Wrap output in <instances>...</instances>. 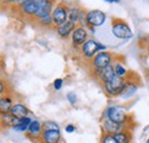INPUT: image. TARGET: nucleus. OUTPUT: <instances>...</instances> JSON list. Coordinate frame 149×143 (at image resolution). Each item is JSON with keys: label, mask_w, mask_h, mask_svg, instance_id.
I'll use <instances>...</instances> for the list:
<instances>
[{"label": "nucleus", "mask_w": 149, "mask_h": 143, "mask_svg": "<svg viewBox=\"0 0 149 143\" xmlns=\"http://www.w3.org/2000/svg\"><path fill=\"white\" fill-rule=\"evenodd\" d=\"M102 118H108L116 124H119L126 128H130L129 125L131 121V116L126 112V110L124 108L119 107V106L108 107L104 110Z\"/></svg>", "instance_id": "nucleus-1"}, {"label": "nucleus", "mask_w": 149, "mask_h": 143, "mask_svg": "<svg viewBox=\"0 0 149 143\" xmlns=\"http://www.w3.org/2000/svg\"><path fill=\"white\" fill-rule=\"evenodd\" d=\"M111 32L113 37L122 40H127L133 37V32L127 22L118 17H113L111 19Z\"/></svg>", "instance_id": "nucleus-2"}, {"label": "nucleus", "mask_w": 149, "mask_h": 143, "mask_svg": "<svg viewBox=\"0 0 149 143\" xmlns=\"http://www.w3.org/2000/svg\"><path fill=\"white\" fill-rule=\"evenodd\" d=\"M113 61H115V55L111 52H107V51L99 52L90 61L91 70H101V69H104V68L109 67L110 64H112Z\"/></svg>", "instance_id": "nucleus-3"}, {"label": "nucleus", "mask_w": 149, "mask_h": 143, "mask_svg": "<svg viewBox=\"0 0 149 143\" xmlns=\"http://www.w3.org/2000/svg\"><path fill=\"white\" fill-rule=\"evenodd\" d=\"M125 81L126 80L124 78H119V77L115 76L110 81L104 83L101 86H102V90L104 92V94L108 97H117V96L120 95L122 90L124 88Z\"/></svg>", "instance_id": "nucleus-4"}, {"label": "nucleus", "mask_w": 149, "mask_h": 143, "mask_svg": "<svg viewBox=\"0 0 149 143\" xmlns=\"http://www.w3.org/2000/svg\"><path fill=\"white\" fill-rule=\"evenodd\" d=\"M68 8L69 6L64 2H57L53 9L52 18H53V28H58L68 21Z\"/></svg>", "instance_id": "nucleus-5"}, {"label": "nucleus", "mask_w": 149, "mask_h": 143, "mask_svg": "<svg viewBox=\"0 0 149 143\" xmlns=\"http://www.w3.org/2000/svg\"><path fill=\"white\" fill-rule=\"evenodd\" d=\"M107 15L104 12L100 9H92L88 10L86 14V26L87 28H99L104 24Z\"/></svg>", "instance_id": "nucleus-6"}, {"label": "nucleus", "mask_w": 149, "mask_h": 143, "mask_svg": "<svg viewBox=\"0 0 149 143\" xmlns=\"http://www.w3.org/2000/svg\"><path fill=\"white\" fill-rule=\"evenodd\" d=\"M38 5V10L33 19L39 21L41 18L52 15L53 9L56 5V0H36Z\"/></svg>", "instance_id": "nucleus-7"}, {"label": "nucleus", "mask_w": 149, "mask_h": 143, "mask_svg": "<svg viewBox=\"0 0 149 143\" xmlns=\"http://www.w3.org/2000/svg\"><path fill=\"white\" fill-rule=\"evenodd\" d=\"M88 39V31L85 26L77 25L71 35V45L76 49H80V47L86 42Z\"/></svg>", "instance_id": "nucleus-8"}, {"label": "nucleus", "mask_w": 149, "mask_h": 143, "mask_svg": "<svg viewBox=\"0 0 149 143\" xmlns=\"http://www.w3.org/2000/svg\"><path fill=\"white\" fill-rule=\"evenodd\" d=\"M131 73V72H130ZM125 85H124V88L122 90L119 97H122L123 100H129L131 97L134 96V94L138 92L139 88V83H138V79H134V78H131V74H129L126 78H125Z\"/></svg>", "instance_id": "nucleus-9"}, {"label": "nucleus", "mask_w": 149, "mask_h": 143, "mask_svg": "<svg viewBox=\"0 0 149 143\" xmlns=\"http://www.w3.org/2000/svg\"><path fill=\"white\" fill-rule=\"evenodd\" d=\"M42 131H44V128H42V123L37 120V119H32L31 124L29 125V128H28V131H26V133H25V136H26V139H29L31 142L39 143Z\"/></svg>", "instance_id": "nucleus-10"}, {"label": "nucleus", "mask_w": 149, "mask_h": 143, "mask_svg": "<svg viewBox=\"0 0 149 143\" xmlns=\"http://www.w3.org/2000/svg\"><path fill=\"white\" fill-rule=\"evenodd\" d=\"M97 42L95 39H87L86 42L80 47V54L81 56L85 58V60H92L96 54L99 53V46H97Z\"/></svg>", "instance_id": "nucleus-11"}, {"label": "nucleus", "mask_w": 149, "mask_h": 143, "mask_svg": "<svg viewBox=\"0 0 149 143\" xmlns=\"http://www.w3.org/2000/svg\"><path fill=\"white\" fill-rule=\"evenodd\" d=\"M14 6L16 7V9L19 10L21 15H23L25 17H30L32 19L38 10V5L36 0H29L22 5H14Z\"/></svg>", "instance_id": "nucleus-12"}, {"label": "nucleus", "mask_w": 149, "mask_h": 143, "mask_svg": "<svg viewBox=\"0 0 149 143\" xmlns=\"http://www.w3.org/2000/svg\"><path fill=\"white\" fill-rule=\"evenodd\" d=\"M93 77L100 81V84H104V83H108L110 81L112 78L115 77V72H113V65L110 64L109 67L104 68V69H101V70H91Z\"/></svg>", "instance_id": "nucleus-13"}, {"label": "nucleus", "mask_w": 149, "mask_h": 143, "mask_svg": "<svg viewBox=\"0 0 149 143\" xmlns=\"http://www.w3.org/2000/svg\"><path fill=\"white\" fill-rule=\"evenodd\" d=\"M62 134L57 129H44L39 143H61Z\"/></svg>", "instance_id": "nucleus-14"}, {"label": "nucleus", "mask_w": 149, "mask_h": 143, "mask_svg": "<svg viewBox=\"0 0 149 143\" xmlns=\"http://www.w3.org/2000/svg\"><path fill=\"white\" fill-rule=\"evenodd\" d=\"M124 128H126V127L119 125V124H116V123H113L112 120L108 119V118H101V129H102V133L113 135V134L118 133L119 131H122Z\"/></svg>", "instance_id": "nucleus-15"}, {"label": "nucleus", "mask_w": 149, "mask_h": 143, "mask_svg": "<svg viewBox=\"0 0 149 143\" xmlns=\"http://www.w3.org/2000/svg\"><path fill=\"white\" fill-rule=\"evenodd\" d=\"M76 24H74L72 22H70V21H67L64 24H62L61 26H58V28H56V33H57V36L60 37V38H62V39H68L69 37H71L72 35V32H74V30L76 29Z\"/></svg>", "instance_id": "nucleus-16"}, {"label": "nucleus", "mask_w": 149, "mask_h": 143, "mask_svg": "<svg viewBox=\"0 0 149 143\" xmlns=\"http://www.w3.org/2000/svg\"><path fill=\"white\" fill-rule=\"evenodd\" d=\"M14 106V101L12 97V94H6L0 96V115H7L10 113V110Z\"/></svg>", "instance_id": "nucleus-17"}, {"label": "nucleus", "mask_w": 149, "mask_h": 143, "mask_svg": "<svg viewBox=\"0 0 149 143\" xmlns=\"http://www.w3.org/2000/svg\"><path fill=\"white\" fill-rule=\"evenodd\" d=\"M113 137L117 143H133V134L131 128H124L118 133L113 134Z\"/></svg>", "instance_id": "nucleus-18"}, {"label": "nucleus", "mask_w": 149, "mask_h": 143, "mask_svg": "<svg viewBox=\"0 0 149 143\" xmlns=\"http://www.w3.org/2000/svg\"><path fill=\"white\" fill-rule=\"evenodd\" d=\"M10 113L17 118H23V117H28L30 115V110L29 108L26 107L24 103L22 102H17V103H14V106L10 110Z\"/></svg>", "instance_id": "nucleus-19"}, {"label": "nucleus", "mask_w": 149, "mask_h": 143, "mask_svg": "<svg viewBox=\"0 0 149 143\" xmlns=\"http://www.w3.org/2000/svg\"><path fill=\"white\" fill-rule=\"evenodd\" d=\"M19 118L13 116L12 113H7V115H2L0 117V126L1 128H10L14 125L19 124Z\"/></svg>", "instance_id": "nucleus-20"}, {"label": "nucleus", "mask_w": 149, "mask_h": 143, "mask_svg": "<svg viewBox=\"0 0 149 143\" xmlns=\"http://www.w3.org/2000/svg\"><path fill=\"white\" fill-rule=\"evenodd\" d=\"M113 65V72H115V76L119 77V78H126L129 74H130V70L120 62V61H113L112 63Z\"/></svg>", "instance_id": "nucleus-21"}, {"label": "nucleus", "mask_w": 149, "mask_h": 143, "mask_svg": "<svg viewBox=\"0 0 149 143\" xmlns=\"http://www.w3.org/2000/svg\"><path fill=\"white\" fill-rule=\"evenodd\" d=\"M6 94H10V87L5 79L0 78V96L6 95Z\"/></svg>", "instance_id": "nucleus-22"}, {"label": "nucleus", "mask_w": 149, "mask_h": 143, "mask_svg": "<svg viewBox=\"0 0 149 143\" xmlns=\"http://www.w3.org/2000/svg\"><path fill=\"white\" fill-rule=\"evenodd\" d=\"M42 128L44 129H57V131H61L60 129V125L56 123V121H53V120H46L42 123Z\"/></svg>", "instance_id": "nucleus-23"}, {"label": "nucleus", "mask_w": 149, "mask_h": 143, "mask_svg": "<svg viewBox=\"0 0 149 143\" xmlns=\"http://www.w3.org/2000/svg\"><path fill=\"white\" fill-rule=\"evenodd\" d=\"M37 22L41 26H44V28H51V26H53V18H52V15L41 18V19H39Z\"/></svg>", "instance_id": "nucleus-24"}, {"label": "nucleus", "mask_w": 149, "mask_h": 143, "mask_svg": "<svg viewBox=\"0 0 149 143\" xmlns=\"http://www.w3.org/2000/svg\"><path fill=\"white\" fill-rule=\"evenodd\" d=\"M100 143H117V142H116L113 135L102 133L101 134V137H100Z\"/></svg>", "instance_id": "nucleus-25"}, {"label": "nucleus", "mask_w": 149, "mask_h": 143, "mask_svg": "<svg viewBox=\"0 0 149 143\" xmlns=\"http://www.w3.org/2000/svg\"><path fill=\"white\" fill-rule=\"evenodd\" d=\"M28 128H29V126L23 124V123H19V124H16V125H14L12 127V129L17 132V133H26Z\"/></svg>", "instance_id": "nucleus-26"}, {"label": "nucleus", "mask_w": 149, "mask_h": 143, "mask_svg": "<svg viewBox=\"0 0 149 143\" xmlns=\"http://www.w3.org/2000/svg\"><path fill=\"white\" fill-rule=\"evenodd\" d=\"M67 100H68V102H69L71 106H76V103H77V101H78L77 95H76V93H74V92H69V93L67 94Z\"/></svg>", "instance_id": "nucleus-27"}, {"label": "nucleus", "mask_w": 149, "mask_h": 143, "mask_svg": "<svg viewBox=\"0 0 149 143\" xmlns=\"http://www.w3.org/2000/svg\"><path fill=\"white\" fill-rule=\"evenodd\" d=\"M63 83H64V80L62 78H56L55 80L53 81V88L55 90H60L63 86Z\"/></svg>", "instance_id": "nucleus-28"}, {"label": "nucleus", "mask_w": 149, "mask_h": 143, "mask_svg": "<svg viewBox=\"0 0 149 143\" xmlns=\"http://www.w3.org/2000/svg\"><path fill=\"white\" fill-rule=\"evenodd\" d=\"M64 131L68 133V134H72L76 132V126L74 124H68V125L64 127Z\"/></svg>", "instance_id": "nucleus-29"}, {"label": "nucleus", "mask_w": 149, "mask_h": 143, "mask_svg": "<svg viewBox=\"0 0 149 143\" xmlns=\"http://www.w3.org/2000/svg\"><path fill=\"white\" fill-rule=\"evenodd\" d=\"M17 0H3L2 6H12V5H16Z\"/></svg>", "instance_id": "nucleus-30"}, {"label": "nucleus", "mask_w": 149, "mask_h": 143, "mask_svg": "<svg viewBox=\"0 0 149 143\" xmlns=\"http://www.w3.org/2000/svg\"><path fill=\"white\" fill-rule=\"evenodd\" d=\"M97 46H99V51H100V52L107 51V46H106V45H103L102 42H100V41H99V42H97Z\"/></svg>", "instance_id": "nucleus-31"}, {"label": "nucleus", "mask_w": 149, "mask_h": 143, "mask_svg": "<svg viewBox=\"0 0 149 143\" xmlns=\"http://www.w3.org/2000/svg\"><path fill=\"white\" fill-rule=\"evenodd\" d=\"M26 1H29V0H17V2H16V5H22V3H24V2H26Z\"/></svg>", "instance_id": "nucleus-32"}, {"label": "nucleus", "mask_w": 149, "mask_h": 143, "mask_svg": "<svg viewBox=\"0 0 149 143\" xmlns=\"http://www.w3.org/2000/svg\"><path fill=\"white\" fill-rule=\"evenodd\" d=\"M145 42H146V45L149 47V36L148 37H146V39H145Z\"/></svg>", "instance_id": "nucleus-33"}, {"label": "nucleus", "mask_w": 149, "mask_h": 143, "mask_svg": "<svg viewBox=\"0 0 149 143\" xmlns=\"http://www.w3.org/2000/svg\"><path fill=\"white\" fill-rule=\"evenodd\" d=\"M104 1H107V2H115V0H104Z\"/></svg>", "instance_id": "nucleus-34"}, {"label": "nucleus", "mask_w": 149, "mask_h": 143, "mask_svg": "<svg viewBox=\"0 0 149 143\" xmlns=\"http://www.w3.org/2000/svg\"><path fill=\"white\" fill-rule=\"evenodd\" d=\"M2 2H3V0H0V6H2Z\"/></svg>", "instance_id": "nucleus-35"}, {"label": "nucleus", "mask_w": 149, "mask_h": 143, "mask_svg": "<svg viewBox=\"0 0 149 143\" xmlns=\"http://www.w3.org/2000/svg\"><path fill=\"white\" fill-rule=\"evenodd\" d=\"M1 72H2V68L0 67V76H1Z\"/></svg>", "instance_id": "nucleus-36"}, {"label": "nucleus", "mask_w": 149, "mask_h": 143, "mask_svg": "<svg viewBox=\"0 0 149 143\" xmlns=\"http://www.w3.org/2000/svg\"><path fill=\"white\" fill-rule=\"evenodd\" d=\"M146 143H149V136H148V139H147V141H146Z\"/></svg>", "instance_id": "nucleus-37"}, {"label": "nucleus", "mask_w": 149, "mask_h": 143, "mask_svg": "<svg viewBox=\"0 0 149 143\" xmlns=\"http://www.w3.org/2000/svg\"><path fill=\"white\" fill-rule=\"evenodd\" d=\"M61 143H63V142H61Z\"/></svg>", "instance_id": "nucleus-38"}]
</instances>
